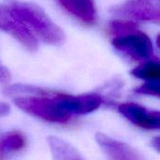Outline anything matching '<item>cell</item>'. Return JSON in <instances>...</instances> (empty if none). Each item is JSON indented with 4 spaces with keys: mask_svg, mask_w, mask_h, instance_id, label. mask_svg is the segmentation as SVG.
<instances>
[{
    "mask_svg": "<svg viewBox=\"0 0 160 160\" xmlns=\"http://www.w3.org/2000/svg\"><path fill=\"white\" fill-rule=\"evenodd\" d=\"M119 112L135 126L144 129H158L160 113L132 102L123 103L118 107Z\"/></svg>",
    "mask_w": 160,
    "mask_h": 160,
    "instance_id": "8992f818",
    "label": "cell"
},
{
    "mask_svg": "<svg viewBox=\"0 0 160 160\" xmlns=\"http://www.w3.org/2000/svg\"><path fill=\"white\" fill-rule=\"evenodd\" d=\"M112 43L116 50L135 60L149 59L154 53L152 40L138 29L113 38Z\"/></svg>",
    "mask_w": 160,
    "mask_h": 160,
    "instance_id": "3957f363",
    "label": "cell"
},
{
    "mask_svg": "<svg viewBox=\"0 0 160 160\" xmlns=\"http://www.w3.org/2000/svg\"><path fill=\"white\" fill-rule=\"evenodd\" d=\"M8 7L13 15L43 42L50 45H60L65 41L64 31L39 6L29 2L11 0Z\"/></svg>",
    "mask_w": 160,
    "mask_h": 160,
    "instance_id": "6da1fadb",
    "label": "cell"
},
{
    "mask_svg": "<svg viewBox=\"0 0 160 160\" xmlns=\"http://www.w3.org/2000/svg\"><path fill=\"white\" fill-rule=\"evenodd\" d=\"M26 137L22 131L13 130L0 138V160H7L9 155L26 147Z\"/></svg>",
    "mask_w": 160,
    "mask_h": 160,
    "instance_id": "30bf717a",
    "label": "cell"
},
{
    "mask_svg": "<svg viewBox=\"0 0 160 160\" xmlns=\"http://www.w3.org/2000/svg\"><path fill=\"white\" fill-rule=\"evenodd\" d=\"M0 30L7 32L30 52L38 50V41L35 35L17 19L8 6L0 4Z\"/></svg>",
    "mask_w": 160,
    "mask_h": 160,
    "instance_id": "277c9868",
    "label": "cell"
},
{
    "mask_svg": "<svg viewBox=\"0 0 160 160\" xmlns=\"http://www.w3.org/2000/svg\"><path fill=\"white\" fill-rule=\"evenodd\" d=\"M137 25L132 22H123V21H112L108 24V30L113 38L129 33L131 31L137 30Z\"/></svg>",
    "mask_w": 160,
    "mask_h": 160,
    "instance_id": "4fadbf2b",
    "label": "cell"
},
{
    "mask_svg": "<svg viewBox=\"0 0 160 160\" xmlns=\"http://www.w3.org/2000/svg\"><path fill=\"white\" fill-rule=\"evenodd\" d=\"M112 11L117 15L143 22H158L160 20L159 7L148 0H129L114 7Z\"/></svg>",
    "mask_w": 160,
    "mask_h": 160,
    "instance_id": "5b68a950",
    "label": "cell"
},
{
    "mask_svg": "<svg viewBox=\"0 0 160 160\" xmlns=\"http://www.w3.org/2000/svg\"><path fill=\"white\" fill-rule=\"evenodd\" d=\"M68 12L85 23H95L98 19L94 0H55Z\"/></svg>",
    "mask_w": 160,
    "mask_h": 160,
    "instance_id": "9c48e42d",
    "label": "cell"
},
{
    "mask_svg": "<svg viewBox=\"0 0 160 160\" xmlns=\"http://www.w3.org/2000/svg\"><path fill=\"white\" fill-rule=\"evenodd\" d=\"M96 140L111 160H144L142 156L131 146L103 133H97Z\"/></svg>",
    "mask_w": 160,
    "mask_h": 160,
    "instance_id": "ba28073f",
    "label": "cell"
},
{
    "mask_svg": "<svg viewBox=\"0 0 160 160\" xmlns=\"http://www.w3.org/2000/svg\"><path fill=\"white\" fill-rule=\"evenodd\" d=\"M48 142L53 160H83L72 145L57 137H49Z\"/></svg>",
    "mask_w": 160,
    "mask_h": 160,
    "instance_id": "8fae6325",
    "label": "cell"
},
{
    "mask_svg": "<svg viewBox=\"0 0 160 160\" xmlns=\"http://www.w3.org/2000/svg\"><path fill=\"white\" fill-rule=\"evenodd\" d=\"M135 92L142 95H148L153 97H159L160 84L159 82H146L144 84L135 89Z\"/></svg>",
    "mask_w": 160,
    "mask_h": 160,
    "instance_id": "5bb4252c",
    "label": "cell"
},
{
    "mask_svg": "<svg viewBox=\"0 0 160 160\" xmlns=\"http://www.w3.org/2000/svg\"><path fill=\"white\" fill-rule=\"evenodd\" d=\"M131 75L146 82H159V64L158 61H147L133 68Z\"/></svg>",
    "mask_w": 160,
    "mask_h": 160,
    "instance_id": "7c38bea8",
    "label": "cell"
},
{
    "mask_svg": "<svg viewBox=\"0 0 160 160\" xmlns=\"http://www.w3.org/2000/svg\"><path fill=\"white\" fill-rule=\"evenodd\" d=\"M10 80V72L0 63V82H7Z\"/></svg>",
    "mask_w": 160,
    "mask_h": 160,
    "instance_id": "9a60e30c",
    "label": "cell"
},
{
    "mask_svg": "<svg viewBox=\"0 0 160 160\" xmlns=\"http://www.w3.org/2000/svg\"><path fill=\"white\" fill-rule=\"evenodd\" d=\"M57 96L64 110L71 115L90 113L98 110L103 101L102 98L98 94L72 96L57 93Z\"/></svg>",
    "mask_w": 160,
    "mask_h": 160,
    "instance_id": "52a82bcc",
    "label": "cell"
},
{
    "mask_svg": "<svg viewBox=\"0 0 160 160\" xmlns=\"http://www.w3.org/2000/svg\"><path fill=\"white\" fill-rule=\"evenodd\" d=\"M10 112V106L6 102H0V117L6 116Z\"/></svg>",
    "mask_w": 160,
    "mask_h": 160,
    "instance_id": "2e32d148",
    "label": "cell"
},
{
    "mask_svg": "<svg viewBox=\"0 0 160 160\" xmlns=\"http://www.w3.org/2000/svg\"><path fill=\"white\" fill-rule=\"evenodd\" d=\"M14 103L26 113L50 123L67 124L71 120V114L62 107L57 93L17 98Z\"/></svg>",
    "mask_w": 160,
    "mask_h": 160,
    "instance_id": "7a4b0ae2",
    "label": "cell"
}]
</instances>
